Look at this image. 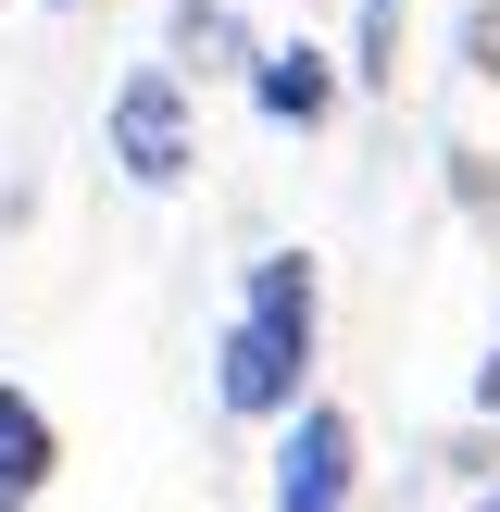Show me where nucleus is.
Wrapping results in <instances>:
<instances>
[{
	"mask_svg": "<svg viewBox=\"0 0 500 512\" xmlns=\"http://www.w3.org/2000/svg\"><path fill=\"white\" fill-rule=\"evenodd\" d=\"M250 100H263V125L313 138V125L350 100V63H338L325 38H263V50H250Z\"/></svg>",
	"mask_w": 500,
	"mask_h": 512,
	"instance_id": "4",
	"label": "nucleus"
},
{
	"mask_svg": "<svg viewBox=\"0 0 500 512\" xmlns=\"http://www.w3.org/2000/svg\"><path fill=\"white\" fill-rule=\"evenodd\" d=\"M475 512H500V488H488V500H475Z\"/></svg>",
	"mask_w": 500,
	"mask_h": 512,
	"instance_id": "10",
	"label": "nucleus"
},
{
	"mask_svg": "<svg viewBox=\"0 0 500 512\" xmlns=\"http://www.w3.org/2000/svg\"><path fill=\"white\" fill-rule=\"evenodd\" d=\"M475 400H488V413H500V350H488V375H475Z\"/></svg>",
	"mask_w": 500,
	"mask_h": 512,
	"instance_id": "9",
	"label": "nucleus"
},
{
	"mask_svg": "<svg viewBox=\"0 0 500 512\" xmlns=\"http://www.w3.org/2000/svg\"><path fill=\"white\" fill-rule=\"evenodd\" d=\"M50 475H63V438H50L38 388H13V375H0V512H38Z\"/></svg>",
	"mask_w": 500,
	"mask_h": 512,
	"instance_id": "5",
	"label": "nucleus"
},
{
	"mask_svg": "<svg viewBox=\"0 0 500 512\" xmlns=\"http://www.w3.org/2000/svg\"><path fill=\"white\" fill-rule=\"evenodd\" d=\"M100 150H113L125 188H188L200 175V100L175 63H125L113 100H100Z\"/></svg>",
	"mask_w": 500,
	"mask_h": 512,
	"instance_id": "2",
	"label": "nucleus"
},
{
	"mask_svg": "<svg viewBox=\"0 0 500 512\" xmlns=\"http://www.w3.org/2000/svg\"><path fill=\"white\" fill-rule=\"evenodd\" d=\"M313 338H325V275L313 250H263L238 288V313H225L213 338V400L250 425H288L300 400H313Z\"/></svg>",
	"mask_w": 500,
	"mask_h": 512,
	"instance_id": "1",
	"label": "nucleus"
},
{
	"mask_svg": "<svg viewBox=\"0 0 500 512\" xmlns=\"http://www.w3.org/2000/svg\"><path fill=\"white\" fill-rule=\"evenodd\" d=\"M350 488H363V425L338 400H300L275 425V512H350Z\"/></svg>",
	"mask_w": 500,
	"mask_h": 512,
	"instance_id": "3",
	"label": "nucleus"
},
{
	"mask_svg": "<svg viewBox=\"0 0 500 512\" xmlns=\"http://www.w3.org/2000/svg\"><path fill=\"white\" fill-rule=\"evenodd\" d=\"M250 50L263 38L238 25V0H175L163 13V63L175 75H250Z\"/></svg>",
	"mask_w": 500,
	"mask_h": 512,
	"instance_id": "6",
	"label": "nucleus"
},
{
	"mask_svg": "<svg viewBox=\"0 0 500 512\" xmlns=\"http://www.w3.org/2000/svg\"><path fill=\"white\" fill-rule=\"evenodd\" d=\"M350 88H400V0H363V13H350Z\"/></svg>",
	"mask_w": 500,
	"mask_h": 512,
	"instance_id": "7",
	"label": "nucleus"
},
{
	"mask_svg": "<svg viewBox=\"0 0 500 512\" xmlns=\"http://www.w3.org/2000/svg\"><path fill=\"white\" fill-rule=\"evenodd\" d=\"M63 13H75V0H63Z\"/></svg>",
	"mask_w": 500,
	"mask_h": 512,
	"instance_id": "11",
	"label": "nucleus"
},
{
	"mask_svg": "<svg viewBox=\"0 0 500 512\" xmlns=\"http://www.w3.org/2000/svg\"><path fill=\"white\" fill-rule=\"evenodd\" d=\"M463 63L500 88V0H475V13H463Z\"/></svg>",
	"mask_w": 500,
	"mask_h": 512,
	"instance_id": "8",
	"label": "nucleus"
}]
</instances>
